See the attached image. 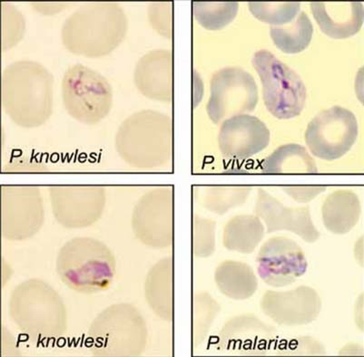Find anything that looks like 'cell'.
<instances>
[{
    "label": "cell",
    "instance_id": "cb8c5ba5",
    "mask_svg": "<svg viewBox=\"0 0 364 357\" xmlns=\"http://www.w3.org/2000/svg\"><path fill=\"white\" fill-rule=\"evenodd\" d=\"M288 194L298 202H308L314 199L321 192L326 191L323 187H290L285 189Z\"/></svg>",
    "mask_w": 364,
    "mask_h": 357
},
{
    "label": "cell",
    "instance_id": "52a82bcc",
    "mask_svg": "<svg viewBox=\"0 0 364 357\" xmlns=\"http://www.w3.org/2000/svg\"><path fill=\"white\" fill-rule=\"evenodd\" d=\"M358 131V122L353 112L333 106L318 114L308 124L306 142L314 156L333 160L352 149Z\"/></svg>",
    "mask_w": 364,
    "mask_h": 357
},
{
    "label": "cell",
    "instance_id": "8992f818",
    "mask_svg": "<svg viewBox=\"0 0 364 357\" xmlns=\"http://www.w3.org/2000/svg\"><path fill=\"white\" fill-rule=\"evenodd\" d=\"M257 103V84L248 72L232 67L213 75L206 106V112L213 123H222L229 118L252 113Z\"/></svg>",
    "mask_w": 364,
    "mask_h": 357
},
{
    "label": "cell",
    "instance_id": "603a6c76",
    "mask_svg": "<svg viewBox=\"0 0 364 357\" xmlns=\"http://www.w3.org/2000/svg\"><path fill=\"white\" fill-rule=\"evenodd\" d=\"M173 3H152L149 8V18L153 29L164 38L173 35Z\"/></svg>",
    "mask_w": 364,
    "mask_h": 357
},
{
    "label": "cell",
    "instance_id": "6da1fadb",
    "mask_svg": "<svg viewBox=\"0 0 364 357\" xmlns=\"http://www.w3.org/2000/svg\"><path fill=\"white\" fill-rule=\"evenodd\" d=\"M53 75L32 60L8 65L2 74V106L18 126L35 128L44 124L53 110Z\"/></svg>",
    "mask_w": 364,
    "mask_h": 357
},
{
    "label": "cell",
    "instance_id": "d6986e66",
    "mask_svg": "<svg viewBox=\"0 0 364 357\" xmlns=\"http://www.w3.org/2000/svg\"><path fill=\"white\" fill-rule=\"evenodd\" d=\"M238 9L237 2H193L196 21L209 31H220L230 24Z\"/></svg>",
    "mask_w": 364,
    "mask_h": 357
},
{
    "label": "cell",
    "instance_id": "9a60e30c",
    "mask_svg": "<svg viewBox=\"0 0 364 357\" xmlns=\"http://www.w3.org/2000/svg\"><path fill=\"white\" fill-rule=\"evenodd\" d=\"M262 169L269 173H316L317 166L304 147L289 143L279 147L262 165Z\"/></svg>",
    "mask_w": 364,
    "mask_h": 357
},
{
    "label": "cell",
    "instance_id": "ba28073f",
    "mask_svg": "<svg viewBox=\"0 0 364 357\" xmlns=\"http://www.w3.org/2000/svg\"><path fill=\"white\" fill-rule=\"evenodd\" d=\"M258 270L262 280L274 287L288 286L307 270L306 254L290 238L279 237L268 241L258 257Z\"/></svg>",
    "mask_w": 364,
    "mask_h": 357
},
{
    "label": "cell",
    "instance_id": "7402d4cb",
    "mask_svg": "<svg viewBox=\"0 0 364 357\" xmlns=\"http://www.w3.org/2000/svg\"><path fill=\"white\" fill-rule=\"evenodd\" d=\"M24 16L11 4H2V48L9 50L24 37Z\"/></svg>",
    "mask_w": 364,
    "mask_h": 357
},
{
    "label": "cell",
    "instance_id": "7c38bea8",
    "mask_svg": "<svg viewBox=\"0 0 364 357\" xmlns=\"http://www.w3.org/2000/svg\"><path fill=\"white\" fill-rule=\"evenodd\" d=\"M257 212L267 222L269 231H287L299 236L308 243L319 240L320 232L314 224L308 207H285L264 190L258 192Z\"/></svg>",
    "mask_w": 364,
    "mask_h": 357
},
{
    "label": "cell",
    "instance_id": "277c9868",
    "mask_svg": "<svg viewBox=\"0 0 364 357\" xmlns=\"http://www.w3.org/2000/svg\"><path fill=\"white\" fill-rule=\"evenodd\" d=\"M62 100L65 109L77 122L93 126L109 114L113 91L109 82L97 71L77 64L62 79Z\"/></svg>",
    "mask_w": 364,
    "mask_h": 357
},
{
    "label": "cell",
    "instance_id": "8fae6325",
    "mask_svg": "<svg viewBox=\"0 0 364 357\" xmlns=\"http://www.w3.org/2000/svg\"><path fill=\"white\" fill-rule=\"evenodd\" d=\"M173 54L166 49H155L137 62L134 82L137 90L150 100L171 101L173 94Z\"/></svg>",
    "mask_w": 364,
    "mask_h": 357
},
{
    "label": "cell",
    "instance_id": "7a4b0ae2",
    "mask_svg": "<svg viewBox=\"0 0 364 357\" xmlns=\"http://www.w3.org/2000/svg\"><path fill=\"white\" fill-rule=\"evenodd\" d=\"M129 23L117 3H90L65 19L61 31L65 48L88 58L106 57L126 38Z\"/></svg>",
    "mask_w": 364,
    "mask_h": 357
},
{
    "label": "cell",
    "instance_id": "ffe728a7",
    "mask_svg": "<svg viewBox=\"0 0 364 357\" xmlns=\"http://www.w3.org/2000/svg\"><path fill=\"white\" fill-rule=\"evenodd\" d=\"M248 8L258 21L272 27H283L294 21L301 8L300 2H249Z\"/></svg>",
    "mask_w": 364,
    "mask_h": 357
},
{
    "label": "cell",
    "instance_id": "4fadbf2b",
    "mask_svg": "<svg viewBox=\"0 0 364 357\" xmlns=\"http://www.w3.org/2000/svg\"><path fill=\"white\" fill-rule=\"evenodd\" d=\"M311 9L321 31L331 38H348L363 27L362 2H311Z\"/></svg>",
    "mask_w": 364,
    "mask_h": 357
},
{
    "label": "cell",
    "instance_id": "e0dca14e",
    "mask_svg": "<svg viewBox=\"0 0 364 357\" xmlns=\"http://www.w3.org/2000/svg\"><path fill=\"white\" fill-rule=\"evenodd\" d=\"M313 34V24L304 11L297 16L293 25L270 28V35L274 45L287 54L304 51L311 43Z\"/></svg>",
    "mask_w": 364,
    "mask_h": 357
},
{
    "label": "cell",
    "instance_id": "ac0fdd59",
    "mask_svg": "<svg viewBox=\"0 0 364 357\" xmlns=\"http://www.w3.org/2000/svg\"><path fill=\"white\" fill-rule=\"evenodd\" d=\"M264 235L260 221L250 216L232 219L225 228V245L230 250L250 253Z\"/></svg>",
    "mask_w": 364,
    "mask_h": 357
},
{
    "label": "cell",
    "instance_id": "3957f363",
    "mask_svg": "<svg viewBox=\"0 0 364 357\" xmlns=\"http://www.w3.org/2000/svg\"><path fill=\"white\" fill-rule=\"evenodd\" d=\"M173 121L156 110H141L121 123L116 146L127 162L155 166L170 158L173 150Z\"/></svg>",
    "mask_w": 364,
    "mask_h": 357
},
{
    "label": "cell",
    "instance_id": "2e32d148",
    "mask_svg": "<svg viewBox=\"0 0 364 357\" xmlns=\"http://www.w3.org/2000/svg\"><path fill=\"white\" fill-rule=\"evenodd\" d=\"M216 282L226 296L247 299L257 290V280L251 268L237 262H225L216 272Z\"/></svg>",
    "mask_w": 364,
    "mask_h": 357
},
{
    "label": "cell",
    "instance_id": "5b68a950",
    "mask_svg": "<svg viewBox=\"0 0 364 357\" xmlns=\"http://www.w3.org/2000/svg\"><path fill=\"white\" fill-rule=\"evenodd\" d=\"M252 64L260 77L267 110L278 119L300 116L306 101V87L293 70L270 51L257 52Z\"/></svg>",
    "mask_w": 364,
    "mask_h": 357
},
{
    "label": "cell",
    "instance_id": "9c48e42d",
    "mask_svg": "<svg viewBox=\"0 0 364 357\" xmlns=\"http://www.w3.org/2000/svg\"><path fill=\"white\" fill-rule=\"evenodd\" d=\"M270 131L259 118L250 114L229 118L220 127L219 148L230 159H247L267 148Z\"/></svg>",
    "mask_w": 364,
    "mask_h": 357
},
{
    "label": "cell",
    "instance_id": "30bf717a",
    "mask_svg": "<svg viewBox=\"0 0 364 357\" xmlns=\"http://www.w3.org/2000/svg\"><path fill=\"white\" fill-rule=\"evenodd\" d=\"M321 300L314 288L301 286L285 292H268L264 312L275 322L288 326L308 325L319 316Z\"/></svg>",
    "mask_w": 364,
    "mask_h": 357
},
{
    "label": "cell",
    "instance_id": "5bb4252c",
    "mask_svg": "<svg viewBox=\"0 0 364 357\" xmlns=\"http://www.w3.org/2000/svg\"><path fill=\"white\" fill-rule=\"evenodd\" d=\"M321 214L327 231L346 234L358 224L362 206L355 193L350 190H338L324 201Z\"/></svg>",
    "mask_w": 364,
    "mask_h": 357
},
{
    "label": "cell",
    "instance_id": "44dd1931",
    "mask_svg": "<svg viewBox=\"0 0 364 357\" xmlns=\"http://www.w3.org/2000/svg\"><path fill=\"white\" fill-rule=\"evenodd\" d=\"M250 192L251 188L248 187H211L206 189L204 202L211 211L224 214L245 202Z\"/></svg>",
    "mask_w": 364,
    "mask_h": 357
}]
</instances>
